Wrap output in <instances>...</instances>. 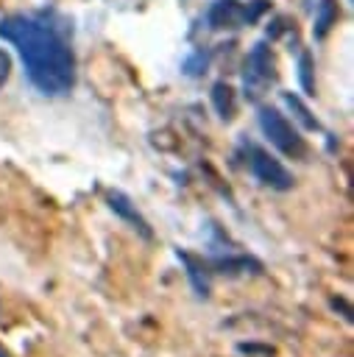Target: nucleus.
I'll return each instance as SVG.
<instances>
[{"label":"nucleus","instance_id":"f8f14e48","mask_svg":"<svg viewBox=\"0 0 354 357\" xmlns=\"http://www.w3.org/2000/svg\"><path fill=\"white\" fill-rule=\"evenodd\" d=\"M8 73H11V59L6 50H0V86L8 81Z\"/></svg>","mask_w":354,"mask_h":357},{"label":"nucleus","instance_id":"39448f33","mask_svg":"<svg viewBox=\"0 0 354 357\" xmlns=\"http://www.w3.org/2000/svg\"><path fill=\"white\" fill-rule=\"evenodd\" d=\"M248 22L245 20V6H240L237 0H217L209 8V28L220 31V28H237Z\"/></svg>","mask_w":354,"mask_h":357},{"label":"nucleus","instance_id":"7ed1b4c3","mask_svg":"<svg viewBox=\"0 0 354 357\" xmlns=\"http://www.w3.org/2000/svg\"><path fill=\"white\" fill-rule=\"evenodd\" d=\"M273 53L265 42H256L245 59V70H243V92L245 98H256L270 81H273Z\"/></svg>","mask_w":354,"mask_h":357},{"label":"nucleus","instance_id":"f257e3e1","mask_svg":"<svg viewBox=\"0 0 354 357\" xmlns=\"http://www.w3.org/2000/svg\"><path fill=\"white\" fill-rule=\"evenodd\" d=\"M0 36L17 47L31 84L42 95L56 98L72 89L75 84L72 50L50 25L25 14H11L0 20Z\"/></svg>","mask_w":354,"mask_h":357},{"label":"nucleus","instance_id":"423d86ee","mask_svg":"<svg viewBox=\"0 0 354 357\" xmlns=\"http://www.w3.org/2000/svg\"><path fill=\"white\" fill-rule=\"evenodd\" d=\"M337 0H321L318 8H315V25H312V33L315 39H323L329 33V28L337 22Z\"/></svg>","mask_w":354,"mask_h":357},{"label":"nucleus","instance_id":"f03ea898","mask_svg":"<svg viewBox=\"0 0 354 357\" xmlns=\"http://www.w3.org/2000/svg\"><path fill=\"white\" fill-rule=\"evenodd\" d=\"M259 128L270 139V145L279 148L284 156H304V151H307L304 148V139L287 123V117L282 112H276L273 106H262L259 109Z\"/></svg>","mask_w":354,"mask_h":357},{"label":"nucleus","instance_id":"9b49d317","mask_svg":"<svg viewBox=\"0 0 354 357\" xmlns=\"http://www.w3.org/2000/svg\"><path fill=\"white\" fill-rule=\"evenodd\" d=\"M203 67H206V53H203V50H195V53L184 61V73H187V75H198Z\"/></svg>","mask_w":354,"mask_h":357},{"label":"nucleus","instance_id":"20e7f679","mask_svg":"<svg viewBox=\"0 0 354 357\" xmlns=\"http://www.w3.org/2000/svg\"><path fill=\"white\" fill-rule=\"evenodd\" d=\"M251 170H254V176L262 184H268L273 190H290L293 187L290 170L279 159H273L270 153H265L262 148H251Z\"/></svg>","mask_w":354,"mask_h":357},{"label":"nucleus","instance_id":"9d476101","mask_svg":"<svg viewBox=\"0 0 354 357\" xmlns=\"http://www.w3.org/2000/svg\"><path fill=\"white\" fill-rule=\"evenodd\" d=\"M312 59H309V53H301V59H298V78H301V86L307 89V92H312Z\"/></svg>","mask_w":354,"mask_h":357},{"label":"nucleus","instance_id":"0eeeda50","mask_svg":"<svg viewBox=\"0 0 354 357\" xmlns=\"http://www.w3.org/2000/svg\"><path fill=\"white\" fill-rule=\"evenodd\" d=\"M109 206H111L114 212H120L123 218H128V220H131V223H134V226H137V229H139L145 237L151 234V231H148V226H145V220L139 218V212L131 206V201H128L125 195H120V192H111V195H109Z\"/></svg>","mask_w":354,"mask_h":357},{"label":"nucleus","instance_id":"6e6552de","mask_svg":"<svg viewBox=\"0 0 354 357\" xmlns=\"http://www.w3.org/2000/svg\"><path fill=\"white\" fill-rule=\"evenodd\" d=\"M212 103L220 112V117H231V112H234V92H231V86L217 81L212 86Z\"/></svg>","mask_w":354,"mask_h":357},{"label":"nucleus","instance_id":"1a4fd4ad","mask_svg":"<svg viewBox=\"0 0 354 357\" xmlns=\"http://www.w3.org/2000/svg\"><path fill=\"white\" fill-rule=\"evenodd\" d=\"M282 98H284V103H287V106L293 109L295 120H298V123H301L304 128H309V131H315V128H318V120H315V117L309 114V109H307V106L301 103V98H295V95H290V92H284Z\"/></svg>","mask_w":354,"mask_h":357}]
</instances>
